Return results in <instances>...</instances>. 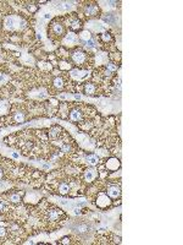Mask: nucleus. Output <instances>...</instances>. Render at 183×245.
Wrapping results in <instances>:
<instances>
[{"label": "nucleus", "mask_w": 183, "mask_h": 245, "mask_svg": "<svg viewBox=\"0 0 183 245\" xmlns=\"http://www.w3.org/2000/svg\"><path fill=\"white\" fill-rule=\"evenodd\" d=\"M38 68H39L41 70H43V71H50V70L53 69L51 64L48 63V61H39V63H38Z\"/></svg>", "instance_id": "393cba45"}, {"label": "nucleus", "mask_w": 183, "mask_h": 245, "mask_svg": "<svg viewBox=\"0 0 183 245\" xmlns=\"http://www.w3.org/2000/svg\"><path fill=\"white\" fill-rule=\"evenodd\" d=\"M12 119H14L15 123H23L26 120V115L22 112H16L14 114V116H12Z\"/></svg>", "instance_id": "5701e85b"}, {"label": "nucleus", "mask_w": 183, "mask_h": 245, "mask_svg": "<svg viewBox=\"0 0 183 245\" xmlns=\"http://www.w3.org/2000/svg\"><path fill=\"white\" fill-rule=\"evenodd\" d=\"M97 47H98V44L95 43V41H93V39L88 41L87 44H85V49H88V50H93V49H95Z\"/></svg>", "instance_id": "7c9ffc66"}, {"label": "nucleus", "mask_w": 183, "mask_h": 245, "mask_svg": "<svg viewBox=\"0 0 183 245\" xmlns=\"http://www.w3.org/2000/svg\"><path fill=\"white\" fill-rule=\"evenodd\" d=\"M88 229H89V228H88L87 224H78V226H76V228H75V231L77 232V233H79V234L87 233Z\"/></svg>", "instance_id": "cd10ccee"}, {"label": "nucleus", "mask_w": 183, "mask_h": 245, "mask_svg": "<svg viewBox=\"0 0 183 245\" xmlns=\"http://www.w3.org/2000/svg\"><path fill=\"white\" fill-rule=\"evenodd\" d=\"M53 84H54V86L56 87V88L61 89V88L64 87V80H62L61 77H55L54 81H53Z\"/></svg>", "instance_id": "c85d7f7f"}, {"label": "nucleus", "mask_w": 183, "mask_h": 245, "mask_svg": "<svg viewBox=\"0 0 183 245\" xmlns=\"http://www.w3.org/2000/svg\"><path fill=\"white\" fill-rule=\"evenodd\" d=\"M61 151H62L64 153H67V152H70V151H71L70 145H61Z\"/></svg>", "instance_id": "c9c22d12"}, {"label": "nucleus", "mask_w": 183, "mask_h": 245, "mask_svg": "<svg viewBox=\"0 0 183 245\" xmlns=\"http://www.w3.org/2000/svg\"><path fill=\"white\" fill-rule=\"evenodd\" d=\"M70 119L72 121H81L82 120V113L78 109H73L70 113Z\"/></svg>", "instance_id": "dca6fc26"}, {"label": "nucleus", "mask_w": 183, "mask_h": 245, "mask_svg": "<svg viewBox=\"0 0 183 245\" xmlns=\"http://www.w3.org/2000/svg\"><path fill=\"white\" fill-rule=\"evenodd\" d=\"M101 4H105V5H103L105 9H115L116 8V1H100Z\"/></svg>", "instance_id": "c756f323"}, {"label": "nucleus", "mask_w": 183, "mask_h": 245, "mask_svg": "<svg viewBox=\"0 0 183 245\" xmlns=\"http://www.w3.org/2000/svg\"><path fill=\"white\" fill-rule=\"evenodd\" d=\"M101 39H103L104 42H111L113 37H111V34H110L109 32H103V34H101Z\"/></svg>", "instance_id": "473e14b6"}, {"label": "nucleus", "mask_w": 183, "mask_h": 245, "mask_svg": "<svg viewBox=\"0 0 183 245\" xmlns=\"http://www.w3.org/2000/svg\"><path fill=\"white\" fill-rule=\"evenodd\" d=\"M108 195H109V197H113V199L120 197L121 196V186L120 185H110L108 187Z\"/></svg>", "instance_id": "1a4fd4ad"}, {"label": "nucleus", "mask_w": 183, "mask_h": 245, "mask_svg": "<svg viewBox=\"0 0 183 245\" xmlns=\"http://www.w3.org/2000/svg\"><path fill=\"white\" fill-rule=\"evenodd\" d=\"M95 91H97V87L94 86L93 84L88 82V84H85L84 85V93L87 94V96H92V94H94V93H95Z\"/></svg>", "instance_id": "f3484780"}, {"label": "nucleus", "mask_w": 183, "mask_h": 245, "mask_svg": "<svg viewBox=\"0 0 183 245\" xmlns=\"http://www.w3.org/2000/svg\"><path fill=\"white\" fill-rule=\"evenodd\" d=\"M10 109V103L7 101H1L0 102V115H5L9 113Z\"/></svg>", "instance_id": "2eb2a0df"}, {"label": "nucleus", "mask_w": 183, "mask_h": 245, "mask_svg": "<svg viewBox=\"0 0 183 245\" xmlns=\"http://www.w3.org/2000/svg\"><path fill=\"white\" fill-rule=\"evenodd\" d=\"M70 190H71V186H70V184H67V183H62V184H60V186H59V192H60L61 195L69 194Z\"/></svg>", "instance_id": "a878e982"}, {"label": "nucleus", "mask_w": 183, "mask_h": 245, "mask_svg": "<svg viewBox=\"0 0 183 245\" xmlns=\"http://www.w3.org/2000/svg\"><path fill=\"white\" fill-rule=\"evenodd\" d=\"M9 201L11 203H20L22 201V195L20 192H14V194H11L9 196Z\"/></svg>", "instance_id": "a211bd4d"}, {"label": "nucleus", "mask_w": 183, "mask_h": 245, "mask_svg": "<svg viewBox=\"0 0 183 245\" xmlns=\"http://www.w3.org/2000/svg\"><path fill=\"white\" fill-rule=\"evenodd\" d=\"M89 74H90L89 70H78V69H73V70H71V72H70L71 77H72L73 80H76V81H82V80H84L85 77L89 76Z\"/></svg>", "instance_id": "20e7f679"}, {"label": "nucleus", "mask_w": 183, "mask_h": 245, "mask_svg": "<svg viewBox=\"0 0 183 245\" xmlns=\"http://www.w3.org/2000/svg\"><path fill=\"white\" fill-rule=\"evenodd\" d=\"M7 81H9V76H6L4 74H0V85H5Z\"/></svg>", "instance_id": "72a5a7b5"}, {"label": "nucleus", "mask_w": 183, "mask_h": 245, "mask_svg": "<svg viewBox=\"0 0 183 245\" xmlns=\"http://www.w3.org/2000/svg\"><path fill=\"white\" fill-rule=\"evenodd\" d=\"M6 229L4 228V227H0V239H2V238H5L6 237Z\"/></svg>", "instance_id": "e433bc0d"}, {"label": "nucleus", "mask_w": 183, "mask_h": 245, "mask_svg": "<svg viewBox=\"0 0 183 245\" xmlns=\"http://www.w3.org/2000/svg\"><path fill=\"white\" fill-rule=\"evenodd\" d=\"M59 66H60L61 69H70V65H69L66 61H61V63L59 64Z\"/></svg>", "instance_id": "4c0bfd02"}, {"label": "nucleus", "mask_w": 183, "mask_h": 245, "mask_svg": "<svg viewBox=\"0 0 183 245\" xmlns=\"http://www.w3.org/2000/svg\"><path fill=\"white\" fill-rule=\"evenodd\" d=\"M51 29H53V32H54L55 34H57V36H61V34L64 33V26L60 25V23H57V22H55V23L51 25Z\"/></svg>", "instance_id": "aec40b11"}, {"label": "nucleus", "mask_w": 183, "mask_h": 245, "mask_svg": "<svg viewBox=\"0 0 183 245\" xmlns=\"http://www.w3.org/2000/svg\"><path fill=\"white\" fill-rule=\"evenodd\" d=\"M27 96H28L29 98H32V100H44V98H46L48 97V92H46V89L45 88H43V87H39V88H34V89H32V91H29L28 93H27Z\"/></svg>", "instance_id": "f03ea898"}, {"label": "nucleus", "mask_w": 183, "mask_h": 245, "mask_svg": "<svg viewBox=\"0 0 183 245\" xmlns=\"http://www.w3.org/2000/svg\"><path fill=\"white\" fill-rule=\"evenodd\" d=\"M110 203H111V200L108 194H104V192L99 194L98 199H97V206L99 208H106L108 206H110Z\"/></svg>", "instance_id": "39448f33"}, {"label": "nucleus", "mask_w": 183, "mask_h": 245, "mask_svg": "<svg viewBox=\"0 0 183 245\" xmlns=\"http://www.w3.org/2000/svg\"><path fill=\"white\" fill-rule=\"evenodd\" d=\"M45 218L50 222H55V221H59L61 218V211L60 210H56V208H51V210H48L45 212Z\"/></svg>", "instance_id": "0eeeda50"}, {"label": "nucleus", "mask_w": 183, "mask_h": 245, "mask_svg": "<svg viewBox=\"0 0 183 245\" xmlns=\"http://www.w3.org/2000/svg\"><path fill=\"white\" fill-rule=\"evenodd\" d=\"M97 175H98V173H97V171H95V169L89 168V169H87V171L84 172V180L87 181V183H92V181L97 178Z\"/></svg>", "instance_id": "ddd939ff"}, {"label": "nucleus", "mask_w": 183, "mask_h": 245, "mask_svg": "<svg viewBox=\"0 0 183 245\" xmlns=\"http://www.w3.org/2000/svg\"><path fill=\"white\" fill-rule=\"evenodd\" d=\"M79 39L81 41H83V42H88V41H90L92 39V34H90V32L88 31V29H84V31H82L81 33H79Z\"/></svg>", "instance_id": "412c9836"}, {"label": "nucleus", "mask_w": 183, "mask_h": 245, "mask_svg": "<svg viewBox=\"0 0 183 245\" xmlns=\"http://www.w3.org/2000/svg\"><path fill=\"white\" fill-rule=\"evenodd\" d=\"M108 63V54L105 52H98L97 55H95V64L100 66V65H104Z\"/></svg>", "instance_id": "f8f14e48"}, {"label": "nucleus", "mask_w": 183, "mask_h": 245, "mask_svg": "<svg viewBox=\"0 0 183 245\" xmlns=\"http://www.w3.org/2000/svg\"><path fill=\"white\" fill-rule=\"evenodd\" d=\"M105 26L106 25H104L101 21H97V20H92V21H89L87 23V27L88 28H90L92 31H94V32H101V33L105 31Z\"/></svg>", "instance_id": "423d86ee"}, {"label": "nucleus", "mask_w": 183, "mask_h": 245, "mask_svg": "<svg viewBox=\"0 0 183 245\" xmlns=\"http://www.w3.org/2000/svg\"><path fill=\"white\" fill-rule=\"evenodd\" d=\"M106 22V25H113L115 23V17L113 14H105L101 17V22Z\"/></svg>", "instance_id": "b1692460"}, {"label": "nucleus", "mask_w": 183, "mask_h": 245, "mask_svg": "<svg viewBox=\"0 0 183 245\" xmlns=\"http://www.w3.org/2000/svg\"><path fill=\"white\" fill-rule=\"evenodd\" d=\"M71 59H72V61H73L75 64L81 65V64H83L85 61V54L82 52V50H76V52H73V53L71 54Z\"/></svg>", "instance_id": "6e6552de"}, {"label": "nucleus", "mask_w": 183, "mask_h": 245, "mask_svg": "<svg viewBox=\"0 0 183 245\" xmlns=\"http://www.w3.org/2000/svg\"><path fill=\"white\" fill-rule=\"evenodd\" d=\"M120 166H121L120 159L115 158V157L109 158L108 159V162H106V168H108L109 171H117V169L120 168Z\"/></svg>", "instance_id": "9d476101"}, {"label": "nucleus", "mask_w": 183, "mask_h": 245, "mask_svg": "<svg viewBox=\"0 0 183 245\" xmlns=\"http://www.w3.org/2000/svg\"><path fill=\"white\" fill-rule=\"evenodd\" d=\"M39 199H41V195L39 194H37V192H27L26 194V197H25V201L27 202V203L34 205V203H37V202L39 201Z\"/></svg>", "instance_id": "9b49d317"}, {"label": "nucleus", "mask_w": 183, "mask_h": 245, "mask_svg": "<svg viewBox=\"0 0 183 245\" xmlns=\"http://www.w3.org/2000/svg\"><path fill=\"white\" fill-rule=\"evenodd\" d=\"M2 176H4V172H2V169L0 168V179H2Z\"/></svg>", "instance_id": "79ce46f5"}, {"label": "nucleus", "mask_w": 183, "mask_h": 245, "mask_svg": "<svg viewBox=\"0 0 183 245\" xmlns=\"http://www.w3.org/2000/svg\"><path fill=\"white\" fill-rule=\"evenodd\" d=\"M26 21L20 17V16H15V15H10L7 17H5L4 21V27L10 31H15V29H22L26 27Z\"/></svg>", "instance_id": "f257e3e1"}, {"label": "nucleus", "mask_w": 183, "mask_h": 245, "mask_svg": "<svg viewBox=\"0 0 183 245\" xmlns=\"http://www.w3.org/2000/svg\"><path fill=\"white\" fill-rule=\"evenodd\" d=\"M60 136V129L59 128H53V129L49 131V137L50 139H53V140H55Z\"/></svg>", "instance_id": "bb28decb"}, {"label": "nucleus", "mask_w": 183, "mask_h": 245, "mask_svg": "<svg viewBox=\"0 0 183 245\" xmlns=\"http://www.w3.org/2000/svg\"><path fill=\"white\" fill-rule=\"evenodd\" d=\"M9 187H10V184H7L6 181H0V192L5 191V190L9 189Z\"/></svg>", "instance_id": "f704fd0d"}, {"label": "nucleus", "mask_w": 183, "mask_h": 245, "mask_svg": "<svg viewBox=\"0 0 183 245\" xmlns=\"http://www.w3.org/2000/svg\"><path fill=\"white\" fill-rule=\"evenodd\" d=\"M98 6L97 5H93V4H89V5H87L84 9V14L87 16H90V17H93V16H95V15L98 14Z\"/></svg>", "instance_id": "4468645a"}, {"label": "nucleus", "mask_w": 183, "mask_h": 245, "mask_svg": "<svg viewBox=\"0 0 183 245\" xmlns=\"http://www.w3.org/2000/svg\"><path fill=\"white\" fill-rule=\"evenodd\" d=\"M85 161H87V163H88V164H90V166H95V164H98L99 157L97 156V155H88V156L85 157Z\"/></svg>", "instance_id": "4be33fe9"}, {"label": "nucleus", "mask_w": 183, "mask_h": 245, "mask_svg": "<svg viewBox=\"0 0 183 245\" xmlns=\"http://www.w3.org/2000/svg\"><path fill=\"white\" fill-rule=\"evenodd\" d=\"M32 147H33V144H32V142H27V144H26V148H27V150H31Z\"/></svg>", "instance_id": "a19ab883"}, {"label": "nucleus", "mask_w": 183, "mask_h": 245, "mask_svg": "<svg viewBox=\"0 0 183 245\" xmlns=\"http://www.w3.org/2000/svg\"><path fill=\"white\" fill-rule=\"evenodd\" d=\"M81 27H82V23H81L79 20H75V21L71 23V28L73 29V31H77V29H79Z\"/></svg>", "instance_id": "2f4dec72"}, {"label": "nucleus", "mask_w": 183, "mask_h": 245, "mask_svg": "<svg viewBox=\"0 0 183 245\" xmlns=\"http://www.w3.org/2000/svg\"><path fill=\"white\" fill-rule=\"evenodd\" d=\"M77 42H78V38H77V34L75 32H69L62 39V44L66 45V47H70V48L75 47L77 44Z\"/></svg>", "instance_id": "7ed1b4c3"}, {"label": "nucleus", "mask_w": 183, "mask_h": 245, "mask_svg": "<svg viewBox=\"0 0 183 245\" xmlns=\"http://www.w3.org/2000/svg\"><path fill=\"white\" fill-rule=\"evenodd\" d=\"M5 211H6V205L5 202L0 200V212H5Z\"/></svg>", "instance_id": "58836bf2"}, {"label": "nucleus", "mask_w": 183, "mask_h": 245, "mask_svg": "<svg viewBox=\"0 0 183 245\" xmlns=\"http://www.w3.org/2000/svg\"><path fill=\"white\" fill-rule=\"evenodd\" d=\"M117 71V64H115V63H109L108 64V69H106V71H105V76H108V77H110L111 75H113V72Z\"/></svg>", "instance_id": "6ab92c4d"}, {"label": "nucleus", "mask_w": 183, "mask_h": 245, "mask_svg": "<svg viewBox=\"0 0 183 245\" xmlns=\"http://www.w3.org/2000/svg\"><path fill=\"white\" fill-rule=\"evenodd\" d=\"M61 244H70V239L69 238H64L61 240Z\"/></svg>", "instance_id": "ea45409f"}]
</instances>
